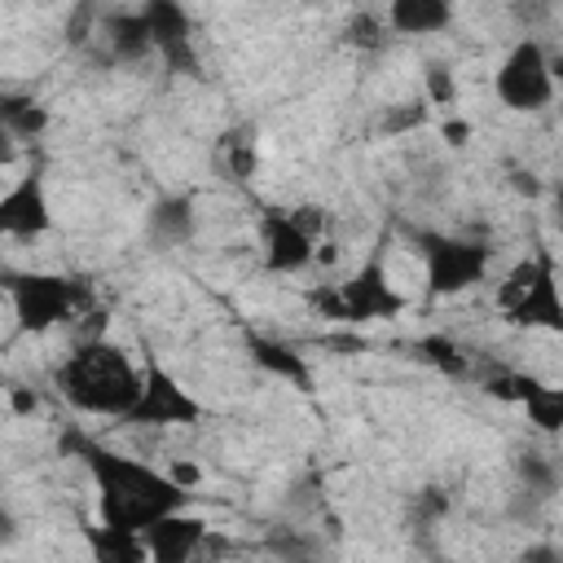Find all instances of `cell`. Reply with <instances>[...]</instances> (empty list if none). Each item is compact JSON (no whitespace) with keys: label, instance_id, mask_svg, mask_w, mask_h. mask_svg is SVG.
<instances>
[{"label":"cell","instance_id":"obj_1","mask_svg":"<svg viewBox=\"0 0 563 563\" xmlns=\"http://www.w3.org/2000/svg\"><path fill=\"white\" fill-rule=\"evenodd\" d=\"M57 449L66 457H79L84 462L88 479L97 484V515L110 528L141 532V528L158 523L163 515L185 510V501H189V488L176 484L167 471H158V466H150L141 457H128V453L101 444L88 431L66 427L62 440H57Z\"/></svg>","mask_w":563,"mask_h":563},{"label":"cell","instance_id":"obj_2","mask_svg":"<svg viewBox=\"0 0 563 563\" xmlns=\"http://www.w3.org/2000/svg\"><path fill=\"white\" fill-rule=\"evenodd\" d=\"M53 387L57 396L92 418H119L132 409L141 391V369L128 361V352L101 334L79 339L57 365H53Z\"/></svg>","mask_w":563,"mask_h":563},{"label":"cell","instance_id":"obj_3","mask_svg":"<svg viewBox=\"0 0 563 563\" xmlns=\"http://www.w3.org/2000/svg\"><path fill=\"white\" fill-rule=\"evenodd\" d=\"M387 246H391V224L378 229L369 255L343 282H325V286L308 290L312 312L325 317V321H343V325H369V321L400 317L405 312V295L387 277Z\"/></svg>","mask_w":563,"mask_h":563},{"label":"cell","instance_id":"obj_4","mask_svg":"<svg viewBox=\"0 0 563 563\" xmlns=\"http://www.w3.org/2000/svg\"><path fill=\"white\" fill-rule=\"evenodd\" d=\"M396 229L409 242V251L418 255L431 299L462 295V290L479 286L488 277V268H493V255H497L493 242L457 238V233H444V229H431V224H409V220H400Z\"/></svg>","mask_w":563,"mask_h":563},{"label":"cell","instance_id":"obj_5","mask_svg":"<svg viewBox=\"0 0 563 563\" xmlns=\"http://www.w3.org/2000/svg\"><path fill=\"white\" fill-rule=\"evenodd\" d=\"M0 290L9 295L18 334H44L62 321H75L92 303V286L84 277L44 268H0Z\"/></svg>","mask_w":563,"mask_h":563},{"label":"cell","instance_id":"obj_6","mask_svg":"<svg viewBox=\"0 0 563 563\" xmlns=\"http://www.w3.org/2000/svg\"><path fill=\"white\" fill-rule=\"evenodd\" d=\"M497 303L510 325L523 330H563V299H559V277H554V251L537 242L532 255H523L506 282L497 286Z\"/></svg>","mask_w":563,"mask_h":563},{"label":"cell","instance_id":"obj_7","mask_svg":"<svg viewBox=\"0 0 563 563\" xmlns=\"http://www.w3.org/2000/svg\"><path fill=\"white\" fill-rule=\"evenodd\" d=\"M325 233V211L303 207H264L260 216V251L268 273H299L317 260V238Z\"/></svg>","mask_w":563,"mask_h":563},{"label":"cell","instance_id":"obj_8","mask_svg":"<svg viewBox=\"0 0 563 563\" xmlns=\"http://www.w3.org/2000/svg\"><path fill=\"white\" fill-rule=\"evenodd\" d=\"M493 92L515 114H537L554 101V62L537 35H519L493 75Z\"/></svg>","mask_w":563,"mask_h":563},{"label":"cell","instance_id":"obj_9","mask_svg":"<svg viewBox=\"0 0 563 563\" xmlns=\"http://www.w3.org/2000/svg\"><path fill=\"white\" fill-rule=\"evenodd\" d=\"M128 427H194L202 422V400L145 347L141 356V391L123 413Z\"/></svg>","mask_w":563,"mask_h":563},{"label":"cell","instance_id":"obj_10","mask_svg":"<svg viewBox=\"0 0 563 563\" xmlns=\"http://www.w3.org/2000/svg\"><path fill=\"white\" fill-rule=\"evenodd\" d=\"M479 383H484V391H493V396H501L510 405H523L528 422L541 435H559V427H563V391L559 387H550V383H541L532 374H519V369H501V365H493Z\"/></svg>","mask_w":563,"mask_h":563},{"label":"cell","instance_id":"obj_11","mask_svg":"<svg viewBox=\"0 0 563 563\" xmlns=\"http://www.w3.org/2000/svg\"><path fill=\"white\" fill-rule=\"evenodd\" d=\"M141 18L150 26L154 57H163L167 70H176V75H202L198 48H194V22H189V13L176 0H150V4H141Z\"/></svg>","mask_w":563,"mask_h":563},{"label":"cell","instance_id":"obj_12","mask_svg":"<svg viewBox=\"0 0 563 563\" xmlns=\"http://www.w3.org/2000/svg\"><path fill=\"white\" fill-rule=\"evenodd\" d=\"M53 229L44 167H26L9 194H0V238H44Z\"/></svg>","mask_w":563,"mask_h":563},{"label":"cell","instance_id":"obj_13","mask_svg":"<svg viewBox=\"0 0 563 563\" xmlns=\"http://www.w3.org/2000/svg\"><path fill=\"white\" fill-rule=\"evenodd\" d=\"M207 532L211 528L202 515L176 510V515H163L158 523L141 528V541H145L150 563H194V554L207 545Z\"/></svg>","mask_w":563,"mask_h":563},{"label":"cell","instance_id":"obj_14","mask_svg":"<svg viewBox=\"0 0 563 563\" xmlns=\"http://www.w3.org/2000/svg\"><path fill=\"white\" fill-rule=\"evenodd\" d=\"M97 35H101L110 62L136 66V62L154 57V40H150V26H145L141 9H110V13H97Z\"/></svg>","mask_w":563,"mask_h":563},{"label":"cell","instance_id":"obj_15","mask_svg":"<svg viewBox=\"0 0 563 563\" xmlns=\"http://www.w3.org/2000/svg\"><path fill=\"white\" fill-rule=\"evenodd\" d=\"M194 233H198V211H194V198L189 194H163L145 211V238L158 251L185 246V242H194Z\"/></svg>","mask_w":563,"mask_h":563},{"label":"cell","instance_id":"obj_16","mask_svg":"<svg viewBox=\"0 0 563 563\" xmlns=\"http://www.w3.org/2000/svg\"><path fill=\"white\" fill-rule=\"evenodd\" d=\"M242 347H246V356H251L264 374H273V378H282V383H290V387H299V391H308V387H312V369H308V361H303V352H299L295 343L246 330V334H242Z\"/></svg>","mask_w":563,"mask_h":563},{"label":"cell","instance_id":"obj_17","mask_svg":"<svg viewBox=\"0 0 563 563\" xmlns=\"http://www.w3.org/2000/svg\"><path fill=\"white\" fill-rule=\"evenodd\" d=\"M75 528H79V537H84L92 563H150L141 532L110 528V523H92V519L79 515V510H75Z\"/></svg>","mask_w":563,"mask_h":563},{"label":"cell","instance_id":"obj_18","mask_svg":"<svg viewBox=\"0 0 563 563\" xmlns=\"http://www.w3.org/2000/svg\"><path fill=\"white\" fill-rule=\"evenodd\" d=\"M383 22L396 35H440L453 22V4H444V0H391L383 9Z\"/></svg>","mask_w":563,"mask_h":563},{"label":"cell","instance_id":"obj_19","mask_svg":"<svg viewBox=\"0 0 563 563\" xmlns=\"http://www.w3.org/2000/svg\"><path fill=\"white\" fill-rule=\"evenodd\" d=\"M0 128L13 141H35L48 128V106L31 92H0Z\"/></svg>","mask_w":563,"mask_h":563},{"label":"cell","instance_id":"obj_20","mask_svg":"<svg viewBox=\"0 0 563 563\" xmlns=\"http://www.w3.org/2000/svg\"><path fill=\"white\" fill-rule=\"evenodd\" d=\"M515 479H519V493L528 501H550L559 493V462L541 449H519L515 453Z\"/></svg>","mask_w":563,"mask_h":563},{"label":"cell","instance_id":"obj_21","mask_svg":"<svg viewBox=\"0 0 563 563\" xmlns=\"http://www.w3.org/2000/svg\"><path fill=\"white\" fill-rule=\"evenodd\" d=\"M413 352H418V361H427L431 369H440L444 378H471L475 369H471V356L449 339V334H422L418 343H413Z\"/></svg>","mask_w":563,"mask_h":563},{"label":"cell","instance_id":"obj_22","mask_svg":"<svg viewBox=\"0 0 563 563\" xmlns=\"http://www.w3.org/2000/svg\"><path fill=\"white\" fill-rule=\"evenodd\" d=\"M343 40H347L352 48H361V53H378V48L387 44V22H383V13H378V9H361V13L343 26Z\"/></svg>","mask_w":563,"mask_h":563},{"label":"cell","instance_id":"obj_23","mask_svg":"<svg viewBox=\"0 0 563 563\" xmlns=\"http://www.w3.org/2000/svg\"><path fill=\"white\" fill-rule=\"evenodd\" d=\"M224 158H229V176L233 180H246L255 172V141H251V128H233L224 141H220Z\"/></svg>","mask_w":563,"mask_h":563},{"label":"cell","instance_id":"obj_24","mask_svg":"<svg viewBox=\"0 0 563 563\" xmlns=\"http://www.w3.org/2000/svg\"><path fill=\"white\" fill-rule=\"evenodd\" d=\"M453 97H457L453 70H449L444 62H427V70H422V101H427V106H449Z\"/></svg>","mask_w":563,"mask_h":563},{"label":"cell","instance_id":"obj_25","mask_svg":"<svg viewBox=\"0 0 563 563\" xmlns=\"http://www.w3.org/2000/svg\"><path fill=\"white\" fill-rule=\"evenodd\" d=\"M427 123V101L418 97V101H405L400 110H391V114H383V132H409V128H422Z\"/></svg>","mask_w":563,"mask_h":563},{"label":"cell","instance_id":"obj_26","mask_svg":"<svg viewBox=\"0 0 563 563\" xmlns=\"http://www.w3.org/2000/svg\"><path fill=\"white\" fill-rule=\"evenodd\" d=\"M515 563H563V550H559L554 541H537V545H528Z\"/></svg>","mask_w":563,"mask_h":563},{"label":"cell","instance_id":"obj_27","mask_svg":"<svg viewBox=\"0 0 563 563\" xmlns=\"http://www.w3.org/2000/svg\"><path fill=\"white\" fill-rule=\"evenodd\" d=\"M22 537V523H18V515H13V506L0 497V545H13Z\"/></svg>","mask_w":563,"mask_h":563},{"label":"cell","instance_id":"obj_28","mask_svg":"<svg viewBox=\"0 0 563 563\" xmlns=\"http://www.w3.org/2000/svg\"><path fill=\"white\" fill-rule=\"evenodd\" d=\"M9 405H13V413H22V418H26V413H35V405H40V400H35V391H26V387H18V383H13V387H9Z\"/></svg>","mask_w":563,"mask_h":563},{"label":"cell","instance_id":"obj_29","mask_svg":"<svg viewBox=\"0 0 563 563\" xmlns=\"http://www.w3.org/2000/svg\"><path fill=\"white\" fill-rule=\"evenodd\" d=\"M440 132H444L449 145H466V141H471V123H462V119H449Z\"/></svg>","mask_w":563,"mask_h":563},{"label":"cell","instance_id":"obj_30","mask_svg":"<svg viewBox=\"0 0 563 563\" xmlns=\"http://www.w3.org/2000/svg\"><path fill=\"white\" fill-rule=\"evenodd\" d=\"M431 563H444V559H431Z\"/></svg>","mask_w":563,"mask_h":563},{"label":"cell","instance_id":"obj_31","mask_svg":"<svg viewBox=\"0 0 563 563\" xmlns=\"http://www.w3.org/2000/svg\"><path fill=\"white\" fill-rule=\"evenodd\" d=\"M0 167H4V163H0Z\"/></svg>","mask_w":563,"mask_h":563}]
</instances>
